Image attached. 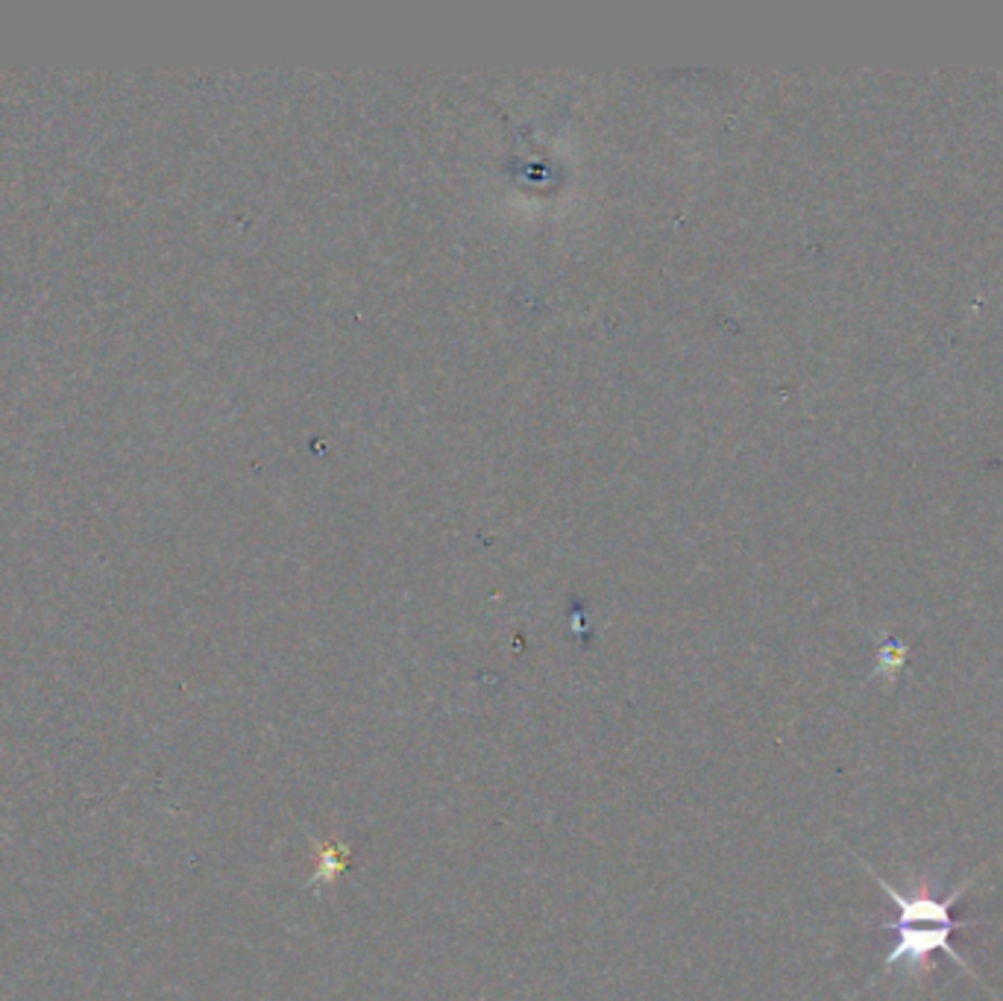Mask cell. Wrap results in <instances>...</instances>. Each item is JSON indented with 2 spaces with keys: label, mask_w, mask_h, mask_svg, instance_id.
Listing matches in <instances>:
<instances>
[{
  "label": "cell",
  "mask_w": 1003,
  "mask_h": 1001,
  "mask_svg": "<svg viewBox=\"0 0 1003 1001\" xmlns=\"http://www.w3.org/2000/svg\"><path fill=\"white\" fill-rule=\"evenodd\" d=\"M866 870L875 875L877 887H880L898 908V942L892 946V952L884 958L880 975H884L886 970L898 966V963H906V970L913 972V975H925V972H930V966H934L936 952L948 954L951 961L960 963V966L972 975V966H968L963 954L951 946V934L956 932V922L954 916H951V911H954V904L960 902V896L972 887V882H965L963 887L951 892L948 899H936L927 887H922V890L913 892V896H904V892H898L886 878H880L872 866H866Z\"/></svg>",
  "instance_id": "6da1fadb"
}]
</instances>
